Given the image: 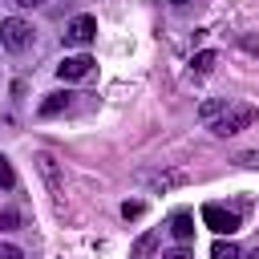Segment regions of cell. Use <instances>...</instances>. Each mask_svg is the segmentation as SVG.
Here are the masks:
<instances>
[{
  "label": "cell",
  "mask_w": 259,
  "mask_h": 259,
  "mask_svg": "<svg viewBox=\"0 0 259 259\" xmlns=\"http://www.w3.org/2000/svg\"><path fill=\"white\" fill-rule=\"evenodd\" d=\"M255 117H259V113H255V105H251V101H227V105H223L206 125H210V134H214V138H235V134L251 130V125H255Z\"/></svg>",
  "instance_id": "cell-1"
},
{
  "label": "cell",
  "mask_w": 259,
  "mask_h": 259,
  "mask_svg": "<svg viewBox=\"0 0 259 259\" xmlns=\"http://www.w3.org/2000/svg\"><path fill=\"white\" fill-rule=\"evenodd\" d=\"M0 45H4L8 53H24V49L32 45V24H28V20H20V16L0 20Z\"/></svg>",
  "instance_id": "cell-2"
},
{
  "label": "cell",
  "mask_w": 259,
  "mask_h": 259,
  "mask_svg": "<svg viewBox=\"0 0 259 259\" xmlns=\"http://www.w3.org/2000/svg\"><path fill=\"white\" fill-rule=\"evenodd\" d=\"M93 36H97V20L93 16H73L65 24V32H61L65 49H85V45H93Z\"/></svg>",
  "instance_id": "cell-3"
},
{
  "label": "cell",
  "mask_w": 259,
  "mask_h": 259,
  "mask_svg": "<svg viewBox=\"0 0 259 259\" xmlns=\"http://www.w3.org/2000/svg\"><path fill=\"white\" fill-rule=\"evenodd\" d=\"M202 223H206L214 235H235V231H239V214L227 210L223 202H206V206H202Z\"/></svg>",
  "instance_id": "cell-4"
},
{
  "label": "cell",
  "mask_w": 259,
  "mask_h": 259,
  "mask_svg": "<svg viewBox=\"0 0 259 259\" xmlns=\"http://www.w3.org/2000/svg\"><path fill=\"white\" fill-rule=\"evenodd\" d=\"M93 65H97V61H93L89 53H77V57H65V61L57 65V77H61V81H81V77L93 73Z\"/></svg>",
  "instance_id": "cell-5"
},
{
  "label": "cell",
  "mask_w": 259,
  "mask_h": 259,
  "mask_svg": "<svg viewBox=\"0 0 259 259\" xmlns=\"http://www.w3.org/2000/svg\"><path fill=\"white\" fill-rule=\"evenodd\" d=\"M36 170L45 174V182H49V190H53V194H61V190H65V178H61V166H57V158H53L49 150H40V154H36Z\"/></svg>",
  "instance_id": "cell-6"
},
{
  "label": "cell",
  "mask_w": 259,
  "mask_h": 259,
  "mask_svg": "<svg viewBox=\"0 0 259 259\" xmlns=\"http://www.w3.org/2000/svg\"><path fill=\"white\" fill-rule=\"evenodd\" d=\"M146 182H150L154 190H170V186L190 182V174H186V170H162V174H146Z\"/></svg>",
  "instance_id": "cell-7"
},
{
  "label": "cell",
  "mask_w": 259,
  "mask_h": 259,
  "mask_svg": "<svg viewBox=\"0 0 259 259\" xmlns=\"http://www.w3.org/2000/svg\"><path fill=\"white\" fill-rule=\"evenodd\" d=\"M170 235H174L178 243H190V239H194V214H186V210L170 214Z\"/></svg>",
  "instance_id": "cell-8"
},
{
  "label": "cell",
  "mask_w": 259,
  "mask_h": 259,
  "mask_svg": "<svg viewBox=\"0 0 259 259\" xmlns=\"http://www.w3.org/2000/svg\"><path fill=\"white\" fill-rule=\"evenodd\" d=\"M69 97H73V93H49V97L40 101V117H57L61 109H69Z\"/></svg>",
  "instance_id": "cell-9"
},
{
  "label": "cell",
  "mask_w": 259,
  "mask_h": 259,
  "mask_svg": "<svg viewBox=\"0 0 259 259\" xmlns=\"http://www.w3.org/2000/svg\"><path fill=\"white\" fill-rule=\"evenodd\" d=\"M210 259H243V251H239V243H231V235L223 239H214V247H210Z\"/></svg>",
  "instance_id": "cell-10"
},
{
  "label": "cell",
  "mask_w": 259,
  "mask_h": 259,
  "mask_svg": "<svg viewBox=\"0 0 259 259\" xmlns=\"http://www.w3.org/2000/svg\"><path fill=\"white\" fill-rule=\"evenodd\" d=\"M219 65V53H210V49H202V53H194V61H190V73H198V77H206L210 69Z\"/></svg>",
  "instance_id": "cell-11"
},
{
  "label": "cell",
  "mask_w": 259,
  "mask_h": 259,
  "mask_svg": "<svg viewBox=\"0 0 259 259\" xmlns=\"http://www.w3.org/2000/svg\"><path fill=\"white\" fill-rule=\"evenodd\" d=\"M223 105H227V97H210V101H202V105H198V117H202V121H210Z\"/></svg>",
  "instance_id": "cell-12"
},
{
  "label": "cell",
  "mask_w": 259,
  "mask_h": 259,
  "mask_svg": "<svg viewBox=\"0 0 259 259\" xmlns=\"http://www.w3.org/2000/svg\"><path fill=\"white\" fill-rule=\"evenodd\" d=\"M154 243H158V235H154V231H150V235H142V239L134 243V259H142V255H150V251H154Z\"/></svg>",
  "instance_id": "cell-13"
},
{
  "label": "cell",
  "mask_w": 259,
  "mask_h": 259,
  "mask_svg": "<svg viewBox=\"0 0 259 259\" xmlns=\"http://www.w3.org/2000/svg\"><path fill=\"white\" fill-rule=\"evenodd\" d=\"M0 186L8 190V186H16V170H12V162L0 154Z\"/></svg>",
  "instance_id": "cell-14"
},
{
  "label": "cell",
  "mask_w": 259,
  "mask_h": 259,
  "mask_svg": "<svg viewBox=\"0 0 259 259\" xmlns=\"http://www.w3.org/2000/svg\"><path fill=\"white\" fill-rule=\"evenodd\" d=\"M12 227H20V214L12 206H0V231H12Z\"/></svg>",
  "instance_id": "cell-15"
},
{
  "label": "cell",
  "mask_w": 259,
  "mask_h": 259,
  "mask_svg": "<svg viewBox=\"0 0 259 259\" xmlns=\"http://www.w3.org/2000/svg\"><path fill=\"white\" fill-rule=\"evenodd\" d=\"M235 162H239V166H247V170H259V150H243Z\"/></svg>",
  "instance_id": "cell-16"
},
{
  "label": "cell",
  "mask_w": 259,
  "mask_h": 259,
  "mask_svg": "<svg viewBox=\"0 0 259 259\" xmlns=\"http://www.w3.org/2000/svg\"><path fill=\"white\" fill-rule=\"evenodd\" d=\"M142 210H146V202H138V198L134 202H121V214L125 219H142Z\"/></svg>",
  "instance_id": "cell-17"
},
{
  "label": "cell",
  "mask_w": 259,
  "mask_h": 259,
  "mask_svg": "<svg viewBox=\"0 0 259 259\" xmlns=\"http://www.w3.org/2000/svg\"><path fill=\"white\" fill-rule=\"evenodd\" d=\"M239 45H243V49H247L251 57H259V36H251V32H243V36H239Z\"/></svg>",
  "instance_id": "cell-18"
},
{
  "label": "cell",
  "mask_w": 259,
  "mask_h": 259,
  "mask_svg": "<svg viewBox=\"0 0 259 259\" xmlns=\"http://www.w3.org/2000/svg\"><path fill=\"white\" fill-rule=\"evenodd\" d=\"M162 259H194V251H190V247H174V251H166Z\"/></svg>",
  "instance_id": "cell-19"
},
{
  "label": "cell",
  "mask_w": 259,
  "mask_h": 259,
  "mask_svg": "<svg viewBox=\"0 0 259 259\" xmlns=\"http://www.w3.org/2000/svg\"><path fill=\"white\" fill-rule=\"evenodd\" d=\"M0 259H20V247L16 243H0Z\"/></svg>",
  "instance_id": "cell-20"
},
{
  "label": "cell",
  "mask_w": 259,
  "mask_h": 259,
  "mask_svg": "<svg viewBox=\"0 0 259 259\" xmlns=\"http://www.w3.org/2000/svg\"><path fill=\"white\" fill-rule=\"evenodd\" d=\"M20 8H36V4H45V0H16Z\"/></svg>",
  "instance_id": "cell-21"
},
{
  "label": "cell",
  "mask_w": 259,
  "mask_h": 259,
  "mask_svg": "<svg viewBox=\"0 0 259 259\" xmlns=\"http://www.w3.org/2000/svg\"><path fill=\"white\" fill-rule=\"evenodd\" d=\"M170 4H186V0H170Z\"/></svg>",
  "instance_id": "cell-22"
}]
</instances>
